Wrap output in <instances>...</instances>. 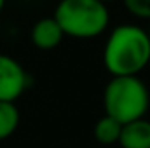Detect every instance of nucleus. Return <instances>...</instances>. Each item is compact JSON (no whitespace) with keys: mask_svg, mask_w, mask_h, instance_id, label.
Masks as SVG:
<instances>
[{"mask_svg":"<svg viewBox=\"0 0 150 148\" xmlns=\"http://www.w3.org/2000/svg\"><path fill=\"white\" fill-rule=\"evenodd\" d=\"M4 5H5V0H0V12H2V9H4Z\"/></svg>","mask_w":150,"mask_h":148,"instance_id":"9d476101","label":"nucleus"},{"mask_svg":"<svg viewBox=\"0 0 150 148\" xmlns=\"http://www.w3.org/2000/svg\"><path fill=\"white\" fill-rule=\"evenodd\" d=\"M150 63V35L136 25L113 28L103 47V65L112 77L138 75Z\"/></svg>","mask_w":150,"mask_h":148,"instance_id":"f257e3e1","label":"nucleus"},{"mask_svg":"<svg viewBox=\"0 0 150 148\" xmlns=\"http://www.w3.org/2000/svg\"><path fill=\"white\" fill-rule=\"evenodd\" d=\"M120 132H122V124L110 115H103L101 118H98V122L94 124V129H93L94 140L101 145L119 143Z\"/></svg>","mask_w":150,"mask_h":148,"instance_id":"0eeeda50","label":"nucleus"},{"mask_svg":"<svg viewBox=\"0 0 150 148\" xmlns=\"http://www.w3.org/2000/svg\"><path fill=\"white\" fill-rule=\"evenodd\" d=\"M103 108L122 125L143 118L150 108L149 87L138 75L112 77L103 91Z\"/></svg>","mask_w":150,"mask_h":148,"instance_id":"f03ea898","label":"nucleus"},{"mask_svg":"<svg viewBox=\"0 0 150 148\" xmlns=\"http://www.w3.org/2000/svg\"><path fill=\"white\" fill-rule=\"evenodd\" d=\"M120 148H150V120L138 118L122 125Z\"/></svg>","mask_w":150,"mask_h":148,"instance_id":"423d86ee","label":"nucleus"},{"mask_svg":"<svg viewBox=\"0 0 150 148\" xmlns=\"http://www.w3.org/2000/svg\"><path fill=\"white\" fill-rule=\"evenodd\" d=\"M100 2H103V4H108V2H113V0H100Z\"/></svg>","mask_w":150,"mask_h":148,"instance_id":"9b49d317","label":"nucleus"},{"mask_svg":"<svg viewBox=\"0 0 150 148\" xmlns=\"http://www.w3.org/2000/svg\"><path fill=\"white\" fill-rule=\"evenodd\" d=\"M54 19L67 37L89 40L100 37L108 28L110 12L107 4L100 0H59Z\"/></svg>","mask_w":150,"mask_h":148,"instance_id":"7ed1b4c3","label":"nucleus"},{"mask_svg":"<svg viewBox=\"0 0 150 148\" xmlns=\"http://www.w3.org/2000/svg\"><path fill=\"white\" fill-rule=\"evenodd\" d=\"M149 35H150V30H149Z\"/></svg>","mask_w":150,"mask_h":148,"instance_id":"f8f14e48","label":"nucleus"},{"mask_svg":"<svg viewBox=\"0 0 150 148\" xmlns=\"http://www.w3.org/2000/svg\"><path fill=\"white\" fill-rule=\"evenodd\" d=\"M129 14L140 19H150V0H122Z\"/></svg>","mask_w":150,"mask_h":148,"instance_id":"1a4fd4ad","label":"nucleus"},{"mask_svg":"<svg viewBox=\"0 0 150 148\" xmlns=\"http://www.w3.org/2000/svg\"><path fill=\"white\" fill-rule=\"evenodd\" d=\"M19 120H21V115L14 103L0 101V141L11 138L16 132Z\"/></svg>","mask_w":150,"mask_h":148,"instance_id":"6e6552de","label":"nucleus"},{"mask_svg":"<svg viewBox=\"0 0 150 148\" xmlns=\"http://www.w3.org/2000/svg\"><path fill=\"white\" fill-rule=\"evenodd\" d=\"M30 37L37 49L51 51V49L58 47L67 35H65L63 28L59 26V23L52 16V18H42V19L35 21V25L32 26Z\"/></svg>","mask_w":150,"mask_h":148,"instance_id":"39448f33","label":"nucleus"},{"mask_svg":"<svg viewBox=\"0 0 150 148\" xmlns=\"http://www.w3.org/2000/svg\"><path fill=\"white\" fill-rule=\"evenodd\" d=\"M28 87V73L23 65L7 56L0 54V101L14 103Z\"/></svg>","mask_w":150,"mask_h":148,"instance_id":"20e7f679","label":"nucleus"},{"mask_svg":"<svg viewBox=\"0 0 150 148\" xmlns=\"http://www.w3.org/2000/svg\"><path fill=\"white\" fill-rule=\"evenodd\" d=\"M58 2H59V0H58Z\"/></svg>","mask_w":150,"mask_h":148,"instance_id":"ddd939ff","label":"nucleus"}]
</instances>
